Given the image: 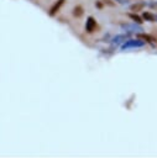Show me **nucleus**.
<instances>
[{"mask_svg": "<svg viewBox=\"0 0 157 158\" xmlns=\"http://www.w3.org/2000/svg\"><path fill=\"white\" fill-rule=\"evenodd\" d=\"M95 27H96V21L94 20L93 16H89V17L87 19V23H85V30H87V32L91 33V32L95 30Z\"/></svg>", "mask_w": 157, "mask_h": 158, "instance_id": "f257e3e1", "label": "nucleus"}, {"mask_svg": "<svg viewBox=\"0 0 157 158\" xmlns=\"http://www.w3.org/2000/svg\"><path fill=\"white\" fill-rule=\"evenodd\" d=\"M64 1H66V0H57V1L53 4V6L51 7V10H49V16H54V15L59 11V9H61V6L64 4Z\"/></svg>", "mask_w": 157, "mask_h": 158, "instance_id": "f03ea898", "label": "nucleus"}, {"mask_svg": "<svg viewBox=\"0 0 157 158\" xmlns=\"http://www.w3.org/2000/svg\"><path fill=\"white\" fill-rule=\"evenodd\" d=\"M142 17H143L146 21H150V22H153V21L156 20V16H155V15H152L151 12H148V11H145V12H143V15H142Z\"/></svg>", "mask_w": 157, "mask_h": 158, "instance_id": "7ed1b4c3", "label": "nucleus"}, {"mask_svg": "<svg viewBox=\"0 0 157 158\" xmlns=\"http://www.w3.org/2000/svg\"><path fill=\"white\" fill-rule=\"evenodd\" d=\"M73 15H74L75 17H80V16L83 15V7H82L80 5H77V6L73 9Z\"/></svg>", "mask_w": 157, "mask_h": 158, "instance_id": "20e7f679", "label": "nucleus"}, {"mask_svg": "<svg viewBox=\"0 0 157 158\" xmlns=\"http://www.w3.org/2000/svg\"><path fill=\"white\" fill-rule=\"evenodd\" d=\"M143 6H145V4H142V2H137V4H134L132 6H131V11H140V10H142L143 9Z\"/></svg>", "mask_w": 157, "mask_h": 158, "instance_id": "39448f33", "label": "nucleus"}, {"mask_svg": "<svg viewBox=\"0 0 157 158\" xmlns=\"http://www.w3.org/2000/svg\"><path fill=\"white\" fill-rule=\"evenodd\" d=\"M129 16H130V19H132V20H134L135 22H137V23H141V22H142V19H141L138 15H136V14H130Z\"/></svg>", "mask_w": 157, "mask_h": 158, "instance_id": "423d86ee", "label": "nucleus"}, {"mask_svg": "<svg viewBox=\"0 0 157 158\" xmlns=\"http://www.w3.org/2000/svg\"><path fill=\"white\" fill-rule=\"evenodd\" d=\"M95 5H96V6H98V7H99V9H100V7H101V6H103V5H101V4H100V2H96V4H95Z\"/></svg>", "mask_w": 157, "mask_h": 158, "instance_id": "0eeeda50", "label": "nucleus"}]
</instances>
